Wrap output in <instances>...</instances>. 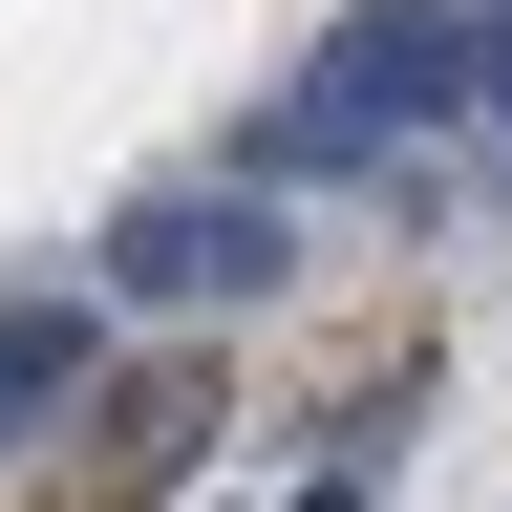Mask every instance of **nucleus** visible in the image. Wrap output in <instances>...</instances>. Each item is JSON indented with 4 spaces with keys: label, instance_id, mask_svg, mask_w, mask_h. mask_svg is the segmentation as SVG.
<instances>
[{
    "label": "nucleus",
    "instance_id": "20e7f679",
    "mask_svg": "<svg viewBox=\"0 0 512 512\" xmlns=\"http://www.w3.org/2000/svg\"><path fill=\"white\" fill-rule=\"evenodd\" d=\"M86 384H107V320L86 299H0V448H43Z\"/></svg>",
    "mask_w": 512,
    "mask_h": 512
},
{
    "label": "nucleus",
    "instance_id": "f03ea898",
    "mask_svg": "<svg viewBox=\"0 0 512 512\" xmlns=\"http://www.w3.org/2000/svg\"><path fill=\"white\" fill-rule=\"evenodd\" d=\"M192 448H214V363H128V384H86V448L43 470V512H150Z\"/></svg>",
    "mask_w": 512,
    "mask_h": 512
},
{
    "label": "nucleus",
    "instance_id": "7ed1b4c3",
    "mask_svg": "<svg viewBox=\"0 0 512 512\" xmlns=\"http://www.w3.org/2000/svg\"><path fill=\"white\" fill-rule=\"evenodd\" d=\"M256 278H278L256 192H128L107 214V299H256Z\"/></svg>",
    "mask_w": 512,
    "mask_h": 512
},
{
    "label": "nucleus",
    "instance_id": "f257e3e1",
    "mask_svg": "<svg viewBox=\"0 0 512 512\" xmlns=\"http://www.w3.org/2000/svg\"><path fill=\"white\" fill-rule=\"evenodd\" d=\"M491 86V43H470V0H363L342 43H320V86L256 128V171H320V150H384V128H448Z\"/></svg>",
    "mask_w": 512,
    "mask_h": 512
}]
</instances>
